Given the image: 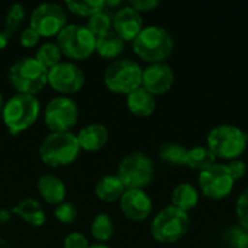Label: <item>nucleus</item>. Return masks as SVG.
<instances>
[{
    "label": "nucleus",
    "instance_id": "obj_19",
    "mask_svg": "<svg viewBox=\"0 0 248 248\" xmlns=\"http://www.w3.org/2000/svg\"><path fill=\"white\" fill-rule=\"evenodd\" d=\"M126 106L132 115L138 118H147L155 110V97L141 86L126 94Z\"/></svg>",
    "mask_w": 248,
    "mask_h": 248
},
{
    "label": "nucleus",
    "instance_id": "obj_4",
    "mask_svg": "<svg viewBox=\"0 0 248 248\" xmlns=\"http://www.w3.org/2000/svg\"><path fill=\"white\" fill-rule=\"evenodd\" d=\"M7 80L17 93L35 96L48 84V70L35 57H22L10 65Z\"/></svg>",
    "mask_w": 248,
    "mask_h": 248
},
{
    "label": "nucleus",
    "instance_id": "obj_38",
    "mask_svg": "<svg viewBox=\"0 0 248 248\" xmlns=\"http://www.w3.org/2000/svg\"><path fill=\"white\" fill-rule=\"evenodd\" d=\"M9 33L6 32V31H3V32H0V49H4L6 46H7V44H9Z\"/></svg>",
    "mask_w": 248,
    "mask_h": 248
},
{
    "label": "nucleus",
    "instance_id": "obj_2",
    "mask_svg": "<svg viewBox=\"0 0 248 248\" xmlns=\"http://www.w3.org/2000/svg\"><path fill=\"white\" fill-rule=\"evenodd\" d=\"M174 39L171 33L157 25L145 26L132 41L134 52L144 61L157 64L163 62L173 51Z\"/></svg>",
    "mask_w": 248,
    "mask_h": 248
},
{
    "label": "nucleus",
    "instance_id": "obj_25",
    "mask_svg": "<svg viewBox=\"0 0 248 248\" xmlns=\"http://www.w3.org/2000/svg\"><path fill=\"white\" fill-rule=\"evenodd\" d=\"M113 232H115V225L108 214H97L93 218L90 224V234L97 243L105 244L113 237Z\"/></svg>",
    "mask_w": 248,
    "mask_h": 248
},
{
    "label": "nucleus",
    "instance_id": "obj_24",
    "mask_svg": "<svg viewBox=\"0 0 248 248\" xmlns=\"http://www.w3.org/2000/svg\"><path fill=\"white\" fill-rule=\"evenodd\" d=\"M217 163V157L214 155V153L203 145H196L190 150H187V155H186V166H189L190 169L195 170H206L208 167L214 166Z\"/></svg>",
    "mask_w": 248,
    "mask_h": 248
},
{
    "label": "nucleus",
    "instance_id": "obj_16",
    "mask_svg": "<svg viewBox=\"0 0 248 248\" xmlns=\"http://www.w3.org/2000/svg\"><path fill=\"white\" fill-rule=\"evenodd\" d=\"M112 29L126 42V41H134L138 33L144 29L142 23V16L140 12L132 9L129 4L121 7L116 10L113 15V23Z\"/></svg>",
    "mask_w": 248,
    "mask_h": 248
},
{
    "label": "nucleus",
    "instance_id": "obj_34",
    "mask_svg": "<svg viewBox=\"0 0 248 248\" xmlns=\"http://www.w3.org/2000/svg\"><path fill=\"white\" fill-rule=\"evenodd\" d=\"M39 39H41V36H39L38 32H36L35 29H32L31 26L25 28V29L22 31L20 36H19V42H20V45L25 46V48H33L35 45H38Z\"/></svg>",
    "mask_w": 248,
    "mask_h": 248
},
{
    "label": "nucleus",
    "instance_id": "obj_35",
    "mask_svg": "<svg viewBox=\"0 0 248 248\" xmlns=\"http://www.w3.org/2000/svg\"><path fill=\"white\" fill-rule=\"evenodd\" d=\"M90 244L87 238L80 232H70L64 238V248H89Z\"/></svg>",
    "mask_w": 248,
    "mask_h": 248
},
{
    "label": "nucleus",
    "instance_id": "obj_30",
    "mask_svg": "<svg viewBox=\"0 0 248 248\" xmlns=\"http://www.w3.org/2000/svg\"><path fill=\"white\" fill-rule=\"evenodd\" d=\"M25 19V7L20 3H13L9 6L7 12H6V17H4V23H6V32L10 35L12 32H15L20 23Z\"/></svg>",
    "mask_w": 248,
    "mask_h": 248
},
{
    "label": "nucleus",
    "instance_id": "obj_21",
    "mask_svg": "<svg viewBox=\"0 0 248 248\" xmlns=\"http://www.w3.org/2000/svg\"><path fill=\"white\" fill-rule=\"evenodd\" d=\"M125 186L122 185V182L119 180V177L116 174H106L102 179H99V182L94 186V193L96 196L102 201V202H116L122 198V195L125 193Z\"/></svg>",
    "mask_w": 248,
    "mask_h": 248
},
{
    "label": "nucleus",
    "instance_id": "obj_11",
    "mask_svg": "<svg viewBox=\"0 0 248 248\" xmlns=\"http://www.w3.org/2000/svg\"><path fill=\"white\" fill-rule=\"evenodd\" d=\"M78 121V106L70 96L51 99L44 112V122L51 132H70Z\"/></svg>",
    "mask_w": 248,
    "mask_h": 248
},
{
    "label": "nucleus",
    "instance_id": "obj_26",
    "mask_svg": "<svg viewBox=\"0 0 248 248\" xmlns=\"http://www.w3.org/2000/svg\"><path fill=\"white\" fill-rule=\"evenodd\" d=\"M112 23H113V15L110 13V10L108 7H105V9H102L100 12L94 13L93 16H90L87 19L86 28L96 38H99V36L108 33L109 31H112Z\"/></svg>",
    "mask_w": 248,
    "mask_h": 248
},
{
    "label": "nucleus",
    "instance_id": "obj_36",
    "mask_svg": "<svg viewBox=\"0 0 248 248\" xmlns=\"http://www.w3.org/2000/svg\"><path fill=\"white\" fill-rule=\"evenodd\" d=\"M227 167H228V170H230V173H231V176H232L234 180L243 179L246 176V173H247V164L243 160H238V158L231 160L227 164Z\"/></svg>",
    "mask_w": 248,
    "mask_h": 248
},
{
    "label": "nucleus",
    "instance_id": "obj_1",
    "mask_svg": "<svg viewBox=\"0 0 248 248\" xmlns=\"http://www.w3.org/2000/svg\"><path fill=\"white\" fill-rule=\"evenodd\" d=\"M80 153L77 135L73 132H51L41 141L38 148L41 161L54 169L73 164Z\"/></svg>",
    "mask_w": 248,
    "mask_h": 248
},
{
    "label": "nucleus",
    "instance_id": "obj_5",
    "mask_svg": "<svg viewBox=\"0 0 248 248\" xmlns=\"http://www.w3.org/2000/svg\"><path fill=\"white\" fill-rule=\"evenodd\" d=\"M190 227L189 214L173 205L163 208L153 219L150 231L155 241L170 244L183 238Z\"/></svg>",
    "mask_w": 248,
    "mask_h": 248
},
{
    "label": "nucleus",
    "instance_id": "obj_3",
    "mask_svg": "<svg viewBox=\"0 0 248 248\" xmlns=\"http://www.w3.org/2000/svg\"><path fill=\"white\" fill-rule=\"evenodd\" d=\"M39 112L41 105L36 96L16 93L4 102L1 118L7 131L12 135H17L29 129L36 122Z\"/></svg>",
    "mask_w": 248,
    "mask_h": 248
},
{
    "label": "nucleus",
    "instance_id": "obj_8",
    "mask_svg": "<svg viewBox=\"0 0 248 248\" xmlns=\"http://www.w3.org/2000/svg\"><path fill=\"white\" fill-rule=\"evenodd\" d=\"M57 45L67 58L83 61L96 52V36L86 26L67 25L57 35Z\"/></svg>",
    "mask_w": 248,
    "mask_h": 248
},
{
    "label": "nucleus",
    "instance_id": "obj_40",
    "mask_svg": "<svg viewBox=\"0 0 248 248\" xmlns=\"http://www.w3.org/2000/svg\"><path fill=\"white\" fill-rule=\"evenodd\" d=\"M3 106H4V102H3V96L0 93V116H1V110H3Z\"/></svg>",
    "mask_w": 248,
    "mask_h": 248
},
{
    "label": "nucleus",
    "instance_id": "obj_22",
    "mask_svg": "<svg viewBox=\"0 0 248 248\" xmlns=\"http://www.w3.org/2000/svg\"><path fill=\"white\" fill-rule=\"evenodd\" d=\"M125 49V41L112 29L108 33L96 38V52L105 60L119 57Z\"/></svg>",
    "mask_w": 248,
    "mask_h": 248
},
{
    "label": "nucleus",
    "instance_id": "obj_33",
    "mask_svg": "<svg viewBox=\"0 0 248 248\" xmlns=\"http://www.w3.org/2000/svg\"><path fill=\"white\" fill-rule=\"evenodd\" d=\"M230 241L235 248H248V230L235 227L230 231Z\"/></svg>",
    "mask_w": 248,
    "mask_h": 248
},
{
    "label": "nucleus",
    "instance_id": "obj_23",
    "mask_svg": "<svg viewBox=\"0 0 248 248\" xmlns=\"http://www.w3.org/2000/svg\"><path fill=\"white\" fill-rule=\"evenodd\" d=\"M198 201H199L198 190L190 183H180L173 189L171 202H173V206L180 211L187 212L193 209L198 205Z\"/></svg>",
    "mask_w": 248,
    "mask_h": 248
},
{
    "label": "nucleus",
    "instance_id": "obj_29",
    "mask_svg": "<svg viewBox=\"0 0 248 248\" xmlns=\"http://www.w3.org/2000/svg\"><path fill=\"white\" fill-rule=\"evenodd\" d=\"M160 158L174 164V166H186V155L187 148L179 144H166L160 148Z\"/></svg>",
    "mask_w": 248,
    "mask_h": 248
},
{
    "label": "nucleus",
    "instance_id": "obj_15",
    "mask_svg": "<svg viewBox=\"0 0 248 248\" xmlns=\"http://www.w3.org/2000/svg\"><path fill=\"white\" fill-rule=\"evenodd\" d=\"M174 83V73L170 65L164 62L150 64L142 70V87L153 96L164 94L171 89Z\"/></svg>",
    "mask_w": 248,
    "mask_h": 248
},
{
    "label": "nucleus",
    "instance_id": "obj_18",
    "mask_svg": "<svg viewBox=\"0 0 248 248\" xmlns=\"http://www.w3.org/2000/svg\"><path fill=\"white\" fill-rule=\"evenodd\" d=\"M39 196L49 205H60L65 201L67 196V187L61 179L52 174H44L38 179L36 183Z\"/></svg>",
    "mask_w": 248,
    "mask_h": 248
},
{
    "label": "nucleus",
    "instance_id": "obj_39",
    "mask_svg": "<svg viewBox=\"0 0 248 248\" xmlns=\"http://www.w3.org/2000/svg\"><path fill=\"white\" fill-rule=\"evenodd\" d=\"M89 248H110L109 246H106V244H102V243H96V244H90V247Z\"/></svg>",
    "mask_w": 248,
    "mask_h": 248
},
{
    "label": "nucleus",
    "instance_id": "obj_20",
    "mask_svg": "<svg viewBox=\"0 0 248 248\" xmlns=\"http://www.w3.org/2000/svg\"><path fill=\"white\" fill-rule=\"evenodd\" d=\"M12 212L16 214L23 222H26L31 227H42L46 219L42 206L33 198H26V199L20 201L12 209Z\"/></svg>",
    "mask_w": 248,
    "mask_h": 248
},
{
    "label": "nucleus",
    "instance_id": "obj_31",
    "mask_svg": "<svg viewBox=\"0 0 248 248\" xmlns=\"http://www.w3.org/2000/svg\"><path fill=\"white\" fill-rule=\"evenodd\" d=\"M54 217L58 222H61L64 225H70L77 218V209L73 203L62 202L54 208Z\"/></svg>",
    "mask_w": 248,
    "mask_h": 248
},
{
    "label": "nucleus",
    "instance_id": "obj_14",
    "mask_svg": "<svg viewBox=\"0 0 248 248\" xmlns=\"http://www.w3.org/2000/svg\"><path fill=\"white\" fill-rule=\"evenodd\" d=\"M119 208L128 219L141 222L151 214L153 201L142 189H129L119 199Z\"/></svg>",
    "mask_w": 248,
    "mask_h": 248
},
{
    "label": "nucleus",
    "instance_id": "obj_9",
    "mask_svg": "<svg viewBox=\"0 0 248 248\" xmlns=\"http://www.w3.org/2000/svg\"><path fill=\"white\" fill-rule=\"evenodd\" d=\"M116 176L119 177L126 190H144V187L148 186L154 177V163L142 151H134L121 160Z\"/></svg>",
    "mask_w": 248,
    "mask_h": 248
},
{
    "label": "nucleus",
    "instance_id": "obj_37",
    "mask_svg": "<svg viewBox=\"0 0 248 248\" xmlns=\"http://www.w3.org/2000/svg\"><path fill=\"white\" fill-rule=\"evenodd\" d=\"M132 9H135L137 12H148V10H153L154 7H157L160 3L158 0H131L128 3Z\"/></svg>",
    "mask_w": 248,
    "mask_h": 248
},
{
    "label": "nucleus",
    "instance_id": "obj_10",
    "mask_svg": "<svg viewBox=\"0 0 248 248\" xmlns=\"http://www.w3.org/2000/svg\"><path fill=\"white\" fill-rule=\"evenodd\" d=\"M67 25V10L58 3H41L29 16V26L41 38L57 36Z\"/></svg>",
    "mask_w": 248,
    "mask_h": 248
},
{
    "label": "nucleus",
    "instance_id": "obj_27",
    "mask_svg": "<svg viewBox=\"0 0 248 248\" xmlns=\"http://www.w3.org/2000/svg\"><path fill=\"white\" fill-rule=\"evenodd\" d=\"M61 57H62V54H61L58 45L54 44V42H45V44H42L38 48L36 54H35V60L45 70H51L55 65H58L61 62Z\"/></svg>",
    "mask_w": 248,
    "mask_h": 248
},
{
    "label": "nucleus",
    "instance_id": "obj_13",
    "mask_svg": "<svg viewBox=\"0 0 248 248\" xmlns=\"http://www.w3.org/2000/svg\"><path fill=\"white\" fill-rule=\"evenodd\" d=\"M86 77L83 70L74 62H60L48 70V84L62 96H70L80 92L84 86Z\"/></svg>",
    "mask_w": 248,
    "mask_h": 248
},
{
    "label": "nucleus",
    "instance_id": "obj_32",
    "mask_svg": "<svg viewBox=\"0 0 248 248\" xmlns=\"http://www.w3.org/2000/svg\"><path fill=\"white\" fill-rule=\"evenodd\" d=\"M237 217L243 228L248 230V187L240 195L237 201Z\"/></svg>",
    "mask_w": 248,
    "mask_h": 248
},
{
    "label": "nucleus",
    "instance_id": "obj_6",
    "mask_svg": "<svg viewBox=\"0 0 248 248\" xmlns=\"http://www.w3.org/2000/svg\"><path fill=\"white\" fill-rule=\"evenodd\" d=\"M248 142V132L235 125H218L208 134V148L215 157L225 160L238 158Z\"/></svg>",
    "mask_w": 248,
    "mask_h": 248
},
{
    "label": "nucleus",
    "instance_id": "obj_28",
    "mask_svg": "<svg viewBox=\"0 0 248 248\" xmlns=\"http://www.w3.org/2000/svg\"><path fill=\"white\" fill-rule=\"evenodd\" d=\"M65 7L68 12H71L76 16H81V17H90L94 13L100 12L102 9L106 7L105 1H97V0H86V1H76V0H67L65 1Z\"/></svg>",
    "mask_w": 248,
    "mask_h": 248
},
{
    "label": "nucleus",
    "instance_id": "obj_7",
    "mask_svg": "<svg viewBox=\"0 0 248 248\" xmlns=\"http://www.w3.org/2000/svg\"><path fill=\"white\" fill-rule=\"evenodd\" d=\"M105 86L118 94H129L142 84L141 65L129 58H121L112 61L103 74Z\"/></svg>",
    "mask_w": 248,
    "mask_h": 248
},
{
    "label": "nucleus",
    "instance_id": "obj_12",
    "mask_svg": "<svg viewBox=\"0 0 248 248\" xmlns=\"http://www.w3.org/2000/svg\"><path fill=\"white\" fill-rule=\"evenodd\" d=\"M235 180L232 179L227 164L215 163L199 174V186L202 193L209 199H222L231 193Z\"/></svg>",
    "mask_w": 248,
    "mask_h": 248
},
{
    "label": "nucleus",
    "instance_id": "obj_17",
    "mask_svg": "<svg viewBox=\"0 0 248 248\" xmlns=\"http://www.w3.org/2000/svg\"><path fill=\"white\" fill-rule=\"evenodd\" d=\"M78 145L83 151L96 153L102 150L109 141L108 128L102 124H90L81 128L77 134Z\"/></svg>",
    "mask_w": 248,
    "mask_h": 248
}]
</instances>
